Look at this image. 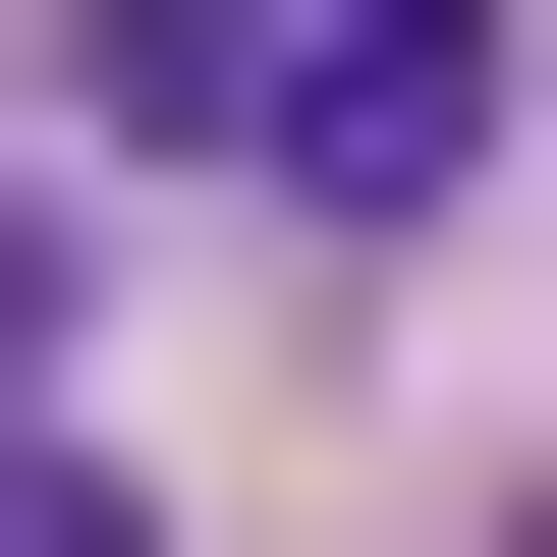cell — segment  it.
Here are the masks:
<instances>
[{
  "label": "cell",
  "instance_id": "cell-1",
  "mask_svg": "<svg viewBox=\"0 0 557 557\" xmlns=\"http://www.w3.org/2000/svg\"><path fill=\"white\" fill-rule=\"evenodd\" d=\"M112 168H335L391 223V57H335V0H112Z\"/></svg>",
  "mask_w": 557,
  "mask_h": 557
},
{
  "label": "cell",
  "instance_id": "cell-2",
  "mask_svg": "<svg viewBox=\"0 0 557 557\" xmlns=\"http://www.w3.org/2000/svg\"><path fill=\"white\" fill-rule=\"evenodd\" d=\"M335 57H391V168H446V112H502V0H335Z\"/></svg>",
  "mask_w": 557,
  "mask_h": 557
},
{
  "label": "cell",
  "instance_id": "cell-3",
  "mask_svg": "<svg viewBox=\"0 0 557 557\" xmlns=\"http://www.w3.org/2000/svg\"><path fill=\"white\" fill-rule=\"evenodd\" d=\"M0 557H168V502H112V446H0Z\"/></svg>",
  "mask_w": 557,
  "mask_h": 557
}]
</instances>
